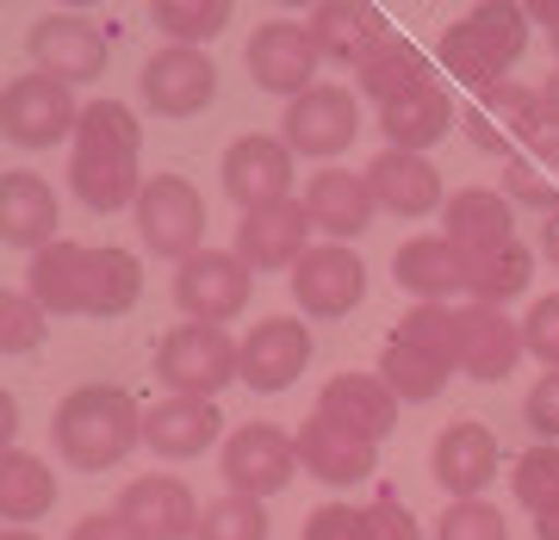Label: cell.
Wrapping results in <instances>:
<instances>
[{
  "label": "cell",
  "mask_w": 559,
  "mask_h": 540,
  "mask_svg": "<svg viewBox=\"0 0 559 540\" xmlns=\"http://www.w3.org/2000/svg\"><path fill=\"white\" fill-rule=\"evenodd\" d=\"M57 454L75 472H106L143 441V410L124 385H75L50 417Z\"/></svg>",
  "instance_id": "obj_1"
},
{
  "label": "cell",
  "mask_w": 559,
  "mask_h": 540,
  "mask_svg": "<svg viewBox=\"0 0 559 540\" xmlns=\"http://www.w3.org/2000/svg\"><path fill=\"white\" fill-rule=\"evenodd\" d=\"M510 491H516V503L528 509V516H547V509H559V447L535 441V447H528V454L510 466Z\"/></svg>",
  "instance_id": "obj_38"
},
{
  "label": "cell",
  "mask_w": 559,
  "mask_h": 540,
  "mask_svg": "<svg viewBox=\"0 0 559 540\" xmlns=\"http://www.w3.org/2000/svg\"><path fill=\"white\" fill-rule=\"evenodd\" d=\"M218 100V62L205 57V50H156V57L143 62V106L156 112V119H193L205 106Z\"/></svg>",
  "instance_id": "obj_11"
},
{
  "label": "cell",
  "mask_w": 559,
  "mask_h": 540,
  "mask_svg": "<svg viewBox=\"0 0 559 540\" xmlns=\"http://www.w3.org/2000/svg\"><path fill=\"white\" fill-rule=\"evenodd\" d=\"M380 380L399 392V404H436L448 392V380H454V360H441L429 348H417V341L392 336L380 355Z\"/></svg>",
  "instance_id": "obj_34"
},
{
  "label": "cell",
  "mask_w": 559,
  "mask_h": 540,
  "mask_svg": "<svg viewBox=\"0 0 559 540\" xmlns=\"http://www.w3.org/2000/svg\"><path fill=\"white\" fill-rule=\"evenodd\" d=\"M293 299L305 317L336 323L367 299V261L348 242H311V255L293 267Z\"/></svg>",
  "instance_id": "obj_9"
},
{
  "label": "cell",
  "mask_w": 559,
  "mask_h": 540,
  "mask_svg": "<svg viewBox=\"0 0 559 540\" xmlns=\"http://www.w3.org/2000/svg\"><path fill=\"white\" fill-rule=\"evenodd\" d=\"M69 540H143V535L119 516V509H100V516H81Z\"/></svg>",
  "instance_id": "obj_50"
},
{
  "label": "cell",
  "mask_w": 559,
  "mask_h": 540,
  "mask_svg": "<svg viewBox=\"0 0 559 540\" xmlns=\"http://www.w3.org/2000/svg\"><path fill=\"white\" fill-rule=\"evenodd\" d=\"M498 466H503V447L498 435L485 429V422H448L436 435V454H429V472H436V484L448 491V503H466V497H479L485 484L498 479Z\"/></svg>",
  "instance_id": "obj_15"
},
{
  "label": "cell",
  "mask_w": 559,
  "mask_h": 540,
  "mask_svg": "<svg viewBox=\"0 0 559 540\" xmlns=\"http://www.w3.org/2000/svg\"><path fill=\"white\" fill-rule=\"evenodd\" d=\"M535 161H540V168H547V175L559 180V137H540V143H535Z\"/></svg>",
  "instance_id": "obj_53"
},
{
  "label": "cell",
  "mask_w": 559,
  "mask_h": 540,
  "mask_svg": "<svg viewBox=\"0 0 559 540\" xmlns=\"http://www.w3.org/2000/svg\"><path fill=\"white\" fill-rule=\"evenodd\" d=\"M367 187H373V200L380 212L392 218H429L441 200V175L429 156H404V149H380V156L367 161Z\"/></svg>",
  "instance_id": "obj_23"
},
{
  "label": "cell",
  "mask_w": 559,
  "mask_h": 540,
  "mask_svg": "<svg viewBox=\"0 0 559 540\" xmlns=\"http://www.w3.org/2000/svg\"><path fill=\"white\" fill-rule=\"evenodd\" d=\"M299 472V435H286L280 422H242L237 435H224V484L237 497L267 503L286 491Z\"/></svg>",
  "instance_id": "obj_6"
},
{
  "label": "cell",
  "mask_w": 559,
  "mask_h": 540,
  "mask_svg": "<svg viewBox=\"0 0 559 540\" xmlns=\"http://www.w3.org/2000/svg\"><path fill=\"white\" fill-rule=\"evenodd\" d=\"M392 280L417 304H448L454 292H466V255L448 237H411L392 255Z\"/></svg>",
  "instance_id": "obj_27"
},
{
  "label": "cell",
  "mask_w": 559,
  "mask_h": 540,
  "mask_svg": "<svg viewBox=\"0 0 559 540\" xmlns=\"http://www.w3.org/2000/svg\"><path fill=\"white\" fill-rule=\"evenodd\" d=\"M299 540H367V509H355V503H323V509L305 516Z\"/></svg>",
  "instance_id": "obj_47"
},
{
  "label": "cell",
  "mask_w": 559,
  "mask_h": 540,
  "mask_svg": "<svg viewBox=\"0 0 559 540\" xmlns=\"http://www.w3.org/2000/svg\"><path fill=\"white\" fill-rule=\"evenodd\" d=\"M0 540H44V535H32V528H7Z\"/></svg>",
  "instance_id": "obj_56"
},
{
  "label": "cell",
  "mask_w": 559,
  "mask_h": 540,
  "mask_svg": "<svg viewBox=\"0 0 559 540\" xmlns=\"http://www.w3.org/2000/svg\"><path fill=\"white\" fill-rule=\"evenodd\" d=\"M138 237L162 261H193L205 249V200L187 175H150L138 193Z\"/></svg>",
  "instance_id": "obj_4"
},
{
  "label": "cell",
  "mask_w": 559,
  "mask_h": 540,
  "mask_svg": "<svg viewBox=\"0 0 559 540\" xmlns=\"http://www.w3.org/2000/svg\"><path fill=\"white\" fill-rule=\"evenodd\" d=\"M485 112L510 131V137H528V143H540L547 137V112H540V87H522V81H498L491 94H485Z\"/></svg>",
  "instance_id": "obj_39"
},
{
  "label": "cell",
  "mask_w": 559,
  "mask_h": 540,
  "mask_svg": "<svg viewBox=\"0 0 559 540\" xmlns=\"http://www.w3.org/2000/svg\"><path fill=\"white\" fill-rule=\"evenodd\" d=\"M218 175H224V193L242 212H267V205L293 200V149H286V137H261V131L237 137L224 149Z\"/></svg>",
  "instance_id": "obj_12"
},
{
  "label": "cell",
  "mask_w": 559,
  "mask_h": 540,
  "mask_svg": "<svg viewBox=\"0 0 559 540\" xmlns=\"http://www.w3.org/2000/svg\"><path fill=\"white\" fill-rule=\"evenodd\" d=\"M57 509V472L38 460V454H25V447H7L0 454V516L13 521V528H32L38 516Z\"/></svg>",
  "instance_id": "obj_31"
},
{
  "label": "cell",
  "mask_w": 559,
  "mask_h": 540,
  "mask_svg": "<svg viewBox=\"0 0 559 540\" xmlns=\"http://www.w3.org/2000/svg\"><path fill=\"white\" fill-rule=\"evenodd\" d=\"M249 286H255V274L242 267L237 249H200L193 261L175 267V304L187 311V323H212V329L249 311Z\"/></svg>",
  "instance_id": "obj_5"
},
{
  "label": "cell",
  "mask_w": 559,
  "mask_h": 540,
  "mask_svg": "<svg viewBox=\"0 0 559 540\" xmlns=\"http://www.w3.org/2000/svg\"><path fill=\"white\" fill-rule=\"evenodd\" d=\"M156 380L175 392V398H205L218 404L224 385L242 380V341H230L212 323H175L168 336L156 341Z\"/></svg>",
  "instance_id": "obj_3"
},
{
  "label": "cell",
  "mask_w": 559,
  "mask_h": 540,
  "mask_svg": "<svg viewBox=\"0 0 559 540\" xmlns=\"http://www.w3.org/2000/svg\"><path fill=\"white\" fill-rule=\"evenodd\" d=\"M138 299H143V261L131 249H94L81 317H124Z\"/></svg>",
  "instance_id": "obj_32"
},
{
  "label": "cell",
  "mask_w": 559,
  "mask_h": 540,
  "mask_svg": "<svg viewBox=\"0 0 559 540\" xmlns=\"http://www.w3.org/2000/svg\"><path fill=\"white\" fill-rule=\"evenodd\" d=\"M75 149H112V156H138V149H143L138 112H131L124 100H94V106H81Z\"/></svg>",
  "instance_id": "obj_37"
},
{
  "label": "cell",
  "mask_w": 559,
  "mask_h": 540,
  "mask_svg": "<svg viewBox=\"0 0 559 540\" xmlns=\"http://www.w3.org/2000/svg\"><path fill=\"white\" fill-rule=\"evenodd\" d=\"M119 516L131 521L143 540H193L205 509L193 503V491H187L180 479H168V472H143V479L124 484Z\"/></svg>",
  "instance_id": "obj_17"
},
{
  "label": "cell",
  "mask_w": 559,
  "mask_h": 540,
  "mask_svg": "<svg viewBox=\"0 0 559 540\" xmlns=\"http://www.w3.org/2000/svg\"><path fill=\"white\" fill-rule=\"evenodd\" d=\"M311 212L305 200H286V205H267V212H242L237 224V255L249 274H293L305 255H311Z\"/></svg>",
  "instance_id": "obj_14"
},
{
  "label": "cell",
  "mask_w": 559,
  "mask_h": 540,
  "mask_svg": "<svg viewBox=\"0 0 559 540\" xmlns=\"http://www.w3.org/2000/svg\"><path fill=\"white\" fill-rule=\"evenodd\" d=\"M25 50L38 62V75L62 81V87H87L106 75V32L81 13H44L25 32Z\"/></svg>",
  "instance_id": "obj_8"
},
{
  "label": "cell",
  "mask_w": 559,
  "mask_h": 540,
  "mask_svg": "<svg viewBox=\"0 0 559 540\" xmlns=\"http://www.w3.org/2000/svg\"><path fill=\"white\" fill-rule=\"evenodd\" d=\"M554 57H559V32H554Z\"/></svg>",
  "instance_id": "obj_57"
},
{
  "label": "cell",
  "mask_w": 559,
  "mask_h": 540,
  "mask_svg": "<svg viewBox=\"0 0 559 540\" xmlns=\"http://www.w3.org/2000/svg\"><path fill=\"white\" fill-rule=\"evenodd\" d=\"M0 237H7V249H32V255L62 242L57 237V193H50L44 175L13 168V175L0 180Z\"/></svg>",
  "instance_id": "obj_22"
},
{
  "label": "cell",
  "mask_w": 559,
  "mask_h": 540,
  "mask_svg": "<svg viewBox=\"0 0 559 540\" xmlns=\"http://www.w3.org/2000/svg\"><path fill=\"white\" fill-rule=\"evenodd\" d=\"M436 540H510V521H503V509H491L485 497H466V503H448V509H441Z\"/></svg>",
  "instance_id": "obj_43"
},
{
  "label": "cell",
  "mask_w": 559,
  "mask_h": 540,
  "mask_svg": "<svg viewBox=\"0 0 559 540\" xmlns=\"http://www.w3.org/2000/svg\"><path fill=\"white\" fill-rule=\"evenodd\" d=\"M87 261L94 249L87 242H50L44 255H32V274H25V292L50 311V317H81V299H87Z\"/></svg>",
  "instance_id": "obj_30"
},
{
  "label": "cell",
  "mask_w": 559,
  "mask_h": 540,
  "mask_svg": "<svg viewBox=\"0 0 559 540\" xmlns=\"http://www.w3.org/2000/svg\"><path fill=\"white\" fill-rule=\"evenodd\" d=\"M44 336H50V311L32 292H7L0 299V348L7 355H32Z\"/></svg>",
  "instance_id": "obj_42"
},
{
  "label": "cell",
  "mask_w": 559,
  "mask_h": 540,
  "mask_svg": "<svg viewBox=\"0 0 559 540\" xmlns=\"http://www.w3.org/2000/svg\"><path fill=\"white\" fill-rule=\"evenodd\" d=\"M13 429H20V404L0 398V435H13Z\"/></svg>",
  "instance_id": "obj_55"
},
{
  "label": "cell",
  "mask_w": 559,
  "mask_h": 540,
  "mask_svg": "<svg viewBox=\"0 0 559 540\" xmlns=\"http://www.w3.org/2000/svg\"><path fill=\"white\" fill-rule=\"evenodd\" d=\"M305 212H311V224H318L323 237H360L367 224H373V212H380V200H373V187H367V175H348V168H323V175L305 180Z\"/></svg>",
  "instance_id": "obj_26"
},
{
  "label": "cell",
  "mask_w": 559,
  "mask_h": 540,
  "mask_svg": "<svg viewBox=\"0 0 559 540\" xmlns=\"http://www.w3.org/2000/svg\"><path fill=\"white\" fill-rule=\"evenodd\" d=\"M535 540H559V509H547V516H535Z\"/></svg>",
  "instance_id": "obj_54"
},
{
  "label": "cell",
  "mask_w": 559,
  "mask_h": 540,
  "mask_svg": "<svg viewBox=\"0 0 559 540\" xmlns=\"http://www.w3.org/2000/svg\"><path fill=\"white\" fill-rule=\"evenodd\" d=\"M280 137L293 156H342L348 143L360 137V106L348 87H311L299 100H286V124H280Z\"/></svg>",
  "instance_id": "obj_13"
},
{
  "label": "cell",
  "mask_w": 559,
  "mask_h": 540,
  "mask_svg": "<svg viewBox=\"0 0 559 540\" xmlns=\"http://www.w3.org/2000/svg\"><path fill=\"white\" fill-rule=\"evenodd\" d=\"M522 355H528V348H522V323H510L503 311H491V304H466V311H460V373L498 385V380L516 373Z\"/></svg>",
  "instance_id": "obj_21"
},
{
  "label": "cell",
  "mask_w": 559,
  "mask_h": 540,
  "mask_svg": "<svg viewBox=\"0 0 559 540\" xmlns=\"http://www.w3.org/2000/svg\"><path fill=\"white\" fill-rule=\"evenodd\" d=\"M274 528H267V503L255 497H218V503H205V516H200V535L193 540H267Z\"/></svg>",
  "instance_id": "obj_40"
},
{
  "label": "cell",
  "mask_w": 559,
  "mask_h": 540,
  "mask_svg": "<svg viewBox=\"0 0 559 540\" xmlns=\"http://www.w3.org/2000/svg\"><path fill=\"white\" fill-rule=\"evenodd\" d=\"M69 187H75V200L87 205V212L112 218V212H124V205H138L143 168H138V156H112V149H75V156H69Z\"/></svg>",
  "instance_id": "obj_29"
},
{
  "label": "cell",
  "mask_w": 559,
  "mask_h": 540,
  "mask_svg": "<svg viewBox=\"0 0 559 540\" xmlns=\"http://www.w3.org/2000/svg\"><path fill=\"white\" fill-rule=\"evenodd\" d=\"M535 280V255L522 242H503V249H485V255H466V299L503 311L510 299H522Z\"/></svg>",
  "instance_id": "obj_33"
},
{
  "label": "cell",
  "mask_w": 559,
  "mask_h": 540,
  "mask_svg": "<svg viewBox=\"0 0 559 540\" xmlns=\"http://www.w3.org/2000/svg\"><path fill=\"white\" fill-rule=\"evenodd\" d=\"M150 20H156V32L175 38L180 50H200V44H212L224 25H230V0H156Z\"/></svg>",
  "instance_id": "obj_36"
},
{
  "label": "cell",
  "mask_w": 559,
  "mask_h": 540,
  "mask_svg": "<svg viewBox=\"0 0 559 540\" xmlns=\"http://www.w3.org/2000/svg\"><path fill=\"white\" fill-rule=\"evenodd\" d=\"M460 131H466V137H473V149H485V156H503V161H516V156H510V149H516V137H510V131H503V124L491 119L485 106H473V112L460 119Z\"/></svg>",
  "instance_id": "obj_49"
},
{
  "label": "cell",
  "mask_w": 559,
  "mask_h": 540,
  "mask_svg": "<svg viewBox=\"0 0 559 540\" xmlns=\"http://www.w3.org/2000/svg\"><path fill=\"white\" fill-rule=\"evenodd\" d=\"M305 32L318 44V57L342 62V69H360V62L392 38V25H385V13L373 0H323L318 13L305 20Z\"/></svg>",
  "instance_id": "obj_18"
},
{
  "label": "cell",
  "mask_w": 559,
  "mask_h": 540,
  "mask_svg": "<svg viewBox=\"0 0 559 540\" xmlns=\"http://www.w3.org/2000/svg\"><path fill=\"white\" fill-rule=\"evenodd\" d=\"M299 466L318 484L342 491V484L373 479V466H380V441L355 435V429H342V422H330V417H311L299 429Z\"/></svg>",
  "instance_id": "obj_19"
},
{
  "label": "cell",
  "mask_w": 559,
  "mask_h": 540,
  "mask_svg": "<svg viewBox=\"0 0 559 540\" xmlns=\"http://www.w3.org/2000/svg\"><path fill=\"white\" fill-rule=\"evenodd\" d=\"M540 112H547V137H559V69L540 81Z\"/></svg>",
  "instance_id": "obj_51"
},
{
  "label": "cell",
  "mask_w": 559,
  "mask_h": 540,
  "mask_svg": "<svg viewBox=\"0 0 559 540\" xmlns=\"http://www.w3.org/2000/svg\"><path fill=\"white\" fill-rule=\"evenodd\" d=\"M503 200L510 205H535V212H547L554 218L559 212V180L540 168V161H503Z\"/></svg>",
  "instance_id": "obj_44"
},
{
  "label": "cell",
  "mask_w": 559,
  "mask_h": 540,
  "mask_svg": "<svg viewBox=\"0 0 559 540\" xmlns=\"http://www.w3.org/2000/svg\"><path fill=\"white\" fill-rule=\"evenodd\" d=\"M522 348H528L547 373L559 367V292L528 304V317H522Z\"/></svg>",
  "instance_id": "obj_45"
},
{
  "label": "cell",
  "mask_w": 559,
  "mask_h": 540,
  "mask_svg": "<svg viewBox=\"0 0 559 540\" xmlns=\"http://www.w3.org/2000/svg\"><path fill=\"white\" fill-rule=\"evenodd\" d=\"M423 81H429V62H423V50L411 38H399V32H392V38H385L380 50L355 69V87L367 94V100H380V106L404 100V94L423 87Z\"/></svg>",
  "instance_id": "obj_35"
},
{
  "label": "cell",
  "mask_w": 559,
  "mask_h": 540,
  "mask_svg": "<svg viewBox=\"0 0 559 540\" xmlns=\"http://www.w3.org/2000/svg\"><path fill=\"white\" fill-rule=\"evenodd\" d=\"M380 131H385V149L429 156V149H436V143L454 131V100H448V87L423 81V87H411L404 100L380 106Z\"/></svg>",
  "instance_id": "obj_28"
},
{
  "label": "cell",
  "mask_w": 559,
  "mask_h": 540,
  "mask_svg": "<svg viewBox=\"0 0 559 540\" xmlns=\"http://www.w3.org/2000/svg\"><path fill=\"white\" fill-rule=\"evenodd\" d=\"M528 50V7H473L466 20H454L441 32V62L448 75L491 94L498 81H510V69Z\"/></svg>",
  "instance_id": "obj_2"
},
{
  "label": "cell",
  "mask_w": 559,
  "mask_h": 540,
  "mask_svg": "<svg viewBox=\"0 0 559 540\" xmlns=\"http://www.w3.org/2000/svg\"><path fill=\"white\" fill-rule=\"evenodd\" d=\"M242 62H249V81H255L261 94H286V100H299V94H311L318 87V44H311V32L293 20H267L249 38V50H242Z\"/></svg>",
  "instance_id": "obj_10"
},
{
  "label": "cell",
  "mask_w": 559,
  "mask_h": 540,
  "mask_svg": "<svg viewBox=\"0 0 559 540\" xmlns=\"http://www.w3.org/2000/svg\"><path fill=\"white\" fill-rule=\"evenodd\" d=\"M0 124H7V143L20 149H50L57 137H75L81 124V106H75V87H62L50 75H13L7 81V100H0Z\"/></svg>",
  "instance_id": "obj_7"
},
{
  "label": "cell",
  "mask_w": 559,
  "mask_h": 540,
  "mask_svg": "<svg viewBox=\"0 0 559 540\" xmlns=\"http://www.w3.org/2000/svg\"><path fill=\"white\" fill-rule=\"evenodd\" d=\"M441 237L454 242L460 255L503 249V242H516V205L491 187H460L454 200L441 205Z\"/></svg>",
  "instance_id": "obj_24"
},
{
  "label": "cell",
  "mask_w": 559,
  "mask_h": 540,
  "mask_svg": "<svg viewBox=\"0 0 559 540\" xmlns=\"http://www.w3.org/2000/svg\"><path fill=\"white\" fill-rule=\"evenodd\" d=\"M367 540H423L417 516L404 509V497L392 484H380V497L367 503Z\"/></svg>",
  "instance_id": "obj_46"
},
{
  "label": "cell",
  "mask_w": 559,
  "mask_h": 540,
  "mask_svg": "<svg viewBox=\"0 0 559 540\" xmlns=\"http://www.w3.org/2000/svg\"><path fill=\"white\" fill-rule=\"evenodd\" d=\"M318 417L342 422V429H355L367 441H385L399 429V392L380 373H336L318 392Z\"/></svg>",
  "instance_id": "obj_20"
},
{
  "label": "cell",
  "mask_w": 559,
  "mask_h": 540,
  "mask_svg": "<svg viewBox=\"0 0 559 540\" xmlns=\"http://www.w3.org/2000/svg\"><path fill=\"white\" fill-rule=\"evenodd\" d=\"M318 355V341L299 317H261L242 336V385L249 392H286Z\"/></svg>",
  "instance_id": "obj_16"
},
{
  "label": "cell",
  "mask_w": 559,
  "mask_h": 540,
  "mask_svg": "<svg viewBox=\"0 0 559 540\" xmlns=\"http://www.w3.org/2000/svg\"><path fill=\"white\" fill-rule=\"evenodd\" d=\"M399 341H417V348H429V355L454 360L460 367V311L454 304H417V311H404V323L392 329Z\"/></svg>",
  "instance_id": "obj_41"
},
{
  "label": "cell",
  "mask_w": 559,
  "mask_h": 540,
  "mask_svg": "<svg viewBox=\"0 0 559 540\" xmlns=\"http://www.w3.org/2000/svg\"><path fill=\"white\" fill-rule=\"evenodd\" d=\"M540 255L554 261V274H559V212L547 224H540Z\"/></svg>",
  "instance_id": "obj_52"
},
{
  "label": "cell",
  "mask_w": 559,
  "mask_h": 540,
  "mask_svg": "<svg viewBox=\"0 0 559 540\" xmlns=\"http://www.w3.org/2000/svg\"><path fill=\"white\" fill-rule=\"evenodd\" d=\"M218 435H224V417L218 404L205 398H162L143 410V447H156L162 460H200Z\"/></svg>",
  "instance_id": "obj_25"
},
{
  "label": "cell",
  "mask_w": 559,
  "mask_h": 540,
  "mask_svg": "<svg viewBox=\"0 0 559 540\" xmlns=\"http://www.w3.org/2000/svg\"><path fill=\"white\" fill-rule=\"evenodd\" d=\"M522 417H528V429H535L547 447H559V367H554V373H540V380L528 385Z\"/></svg>",
  "instance_id": "obj_48"
}]
</instances>
